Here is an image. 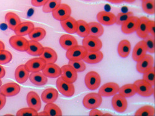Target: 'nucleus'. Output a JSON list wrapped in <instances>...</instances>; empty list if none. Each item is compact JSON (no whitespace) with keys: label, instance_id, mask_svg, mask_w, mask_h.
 <instances>
[{"label":"nucleus","instance_id":"dca6fc26","mask_svg":"<svg viewBox=\"0 0 155 116\" xmlns=\"http://www.w3.org/2000/svg\"><path fill=\"white\" fill-rule=\"evenodd\" d=\"M147 47L145 42L143 40L138 42L134 48L132 58L134 61H138L143 58L147 54Z\"/></svg>","mask_w":155,"mask_h":116},{"label":"nucleus","instance_id":"9b49d317","mask_svg":"<svg viewBox=\"0 0 155 116\" xmlns=\"http://www.w3.org/2000/svg\"><path fill=\"white\" fill-rule=\"evenodd\" d=\"M21 91L20 86L15 83H8L0 87V93L6 97L16 96Z\"/></svg>","mask_w":155,"mask_h":116},{"label":"nucleus","instance_id":"09e8293b","mask_svg":"<svg viewBox=\"0 0 155 116\" xmlns=\"http://www.w3.org/2000/svg\"><path fill=\"white\" fill-rule=\"evenodd\" d=\"M104 113H102L101 111L96 109H93L89 112V116H103Z\"/></svg>","mask_w":155,"mask_h":116},{"label":"nucleus","instance_id":"c85d7f7f","mask_svg":"<svg viewBox=\"0 0 155 116\" xmlns=\"http://www.w3.org/2000/svg\"><path fill=\"white\" fill-rule=\"evenodd\" d=\"M5 19L8 23L9 29L13 31H15L18 25L21 23V21L19 16L12 12H8L5 16Z\"/></svg>","mask_w":155,"mask_h":116},{"label":"nucleus","instance_id":"c756f323","mask_svg":"<svg viewBox=\"0 0 155 116\" xmlns=\"http://www.w3.org/2000/svg\"><path fill=\"white\" fill-rule=\"evenodd\" d=\"M44 47L38 42L34 41H29V47L26 52L32 56H40L44 50Z\"/></svg>","mask_w":155,"mask_h":116},{"label":"nucleus","instance_id":"412c9836","mask_svg":"<svg viewBox=\"0 0 155 116\" xmlns=\"http://www.w3.org/2000/svg\"><path fill=\"white\" fill-rule=\"evenodd\" d=\"M61 27L67 32L70 34L76 33L78 30V22L72 17L60 21Z\"/></svg>","mask_w":155,"mask_h":116},{"label":"nucleus","instance_id":"a211bd4d","mask_svg":"<svg viewBox=\"0 0 155 116\" xmlns=\"http://www.w3.org/2000/svg\"><path fill=\"white\" fill-rule=\"evenodd\" d=\"M42 73L48 78H55L60 76L61 74V68L54 63H47L45 67L43 69Z\"/></svg>","mask_w":155,"mask_h":116},{"label":"nucleus","instance_id":"f257e3e1","mask_svg":"<svg viewBox=\"0 0 155 116\" xmlns=\"http://www.w3.org/2000/svg\"><path fill=\"white\" fill-rule=\"evenodd\" d=\"M102 96L96 93H91L86 94L83 101V106L88 109L99 108L102 104Z\"/></svg>","mask_w":155,"mask_h":116},{"label":"nucleus","instance_id":"bb28decb","mask_svg":"<svg viewBox=\"0 0 155 116\" xmlns=\"http://www.w3.org/2000/svg\"><path fill=\"white\" fill-rule=\"evenodd\" d=\"M40 57L43 58L47 63H54L57 61L58 56L56 51L50 47H44Z\"/></svg>","mask_w":155,"mask_h":116},{"label":"nucleus","instance_id":"4468645a","mask_svg":"<svg viewBox=\"0 0 155 116\" xmlns=\"http://www.w3.org/2000/svg\"><path fill=\"white\" fill-rule=\"evenodd\" d=\"M139 22V18L136 16H132L128 18L122 24V31L125 34H130L135 32L137 29Z\"/></svg>","mask_w":155,"mask_h":116},{"label":"nucleus","instance_id":"49530a36","mask_svg":"<svg viewBox=\"0 0 155 116\" xmlns=\"http://www.w3.org/2000/svg\"><path fill=\"white\" fill-rule=\"evenodd\" d=\"M148 33L150 34V35H153L154 37L155 33H154V28H155V22L154 21H151L148 20Z\"/></svg>","mask_w":155,"mask_h":116},{"label":"nucleus","instance_id":"f3484780","mask_svg":"<svg viewBox=\"0 0 155 116\" xmlns=\"http://www.w3.org/2000/svg\"><path fill=\"white\" fill-rule=\"evenodd\" d=\"M97 19L101 24L105 25H111L116 22V16L112 12L108 11H101L97 15Z\"/></svg>","mask_w":155,"mask_h":116},{"label":"nucleus","instance_id":"ddd939ff","mask_svg":"<svg viewBox=\"0 0 155 116\" xmlns=\"http://www.w3.org/2000/svg\"><path fill=\"white\" fill-rule=\"evenodd\" d=\"M61 70V74L60 76L64 81L71 83H74L76 81L78 78L77 72L72 67L69 65H66L63 66Z\"/></svg>","mask_w":155,"mask_h":116},{"label":"nucleus","instance_id":"6ab92c4d","mask_svg":"<svg viewBox=\"0 0 155 116\" xmlns=\"http://www.w3.org/2000/svg\"><path fill=\"white\" fill-rule=\"evenodd\" d=\"M26 99L29 108H31L37 111H38L41 109V99L35 91H30L27 95Z\"/></svg>","mask_w":155,"mask_h":116},{"label":"nucleus","instance_id":"58836bf2","mask_svg":"<svg viewBox=\"0 0 155 116\" xmlns=\"http://www.w3.org/2000/svg\"><path fill=\"white\" fill-rule=\"evenodd\" d=\"M142 8L148 15L155 13V0H142Z\"/></svg>","mask_w":155,"mask_h":116},{"label":"nucleus","instance_id":"13d9d810","mask_svg":"<svg viewBox=\"0 0 155 116\" xmlns=\"http://www.w3.org/2000/svg\"><path fill=\"white\" fill-rule=\"evenodd\" d=\"M2 81L1 79H0V87L2 86Z\"/></svg>","mask_w":155,"mask_h":116},{"label":"nucleus","instance_id":"a878e982","mask_svg":"<svg viewBox=\"0 0 155 116\" xmlns=\"http://www.w3.org/2000/svg\"><path fill=\"white\" fill-rule=\"evenodd\" d=\"M148 20L149 19L145 16L139 18L138 25L136 32L138 36L141 38H144L149 34L147 25Z\"/></svg>","mask_w":155,"mask_h":116},{"label":"nucleus","instance_id":"423d86ee","mask_svg":"<svg viewBox=\"0 0 155 116\" xmlns=\"http://www.w3.org/2000/svg\"><path fill=\"white\" fill-rule=\"evenodd\" d=\"M9 42L12 48L19 51H26L29 47V41L23 36H12Z\"/></svg>","mask_w":155,"mask_h":116},{"label":"nucleus","instance_id":"8fccbe9b","mask_svg":"<svg viewBox=\"0 0 155 116\" xmlns=\"http://www.w3.org/2000/svg\"><path fill=\"white\" fill-rule=\"evenodd\" d=\"M6 103V97L0 93V110H2Z\"/></svg>","mask_w":155,"mask_h":116},{"label":"nucleus","instance_id":"3c124183","mask_svg":"<svg viewBox=\"0 0 155 116\" xmlns=\"http://www.w3.org/2000/svg\"><path fill=\"white\" fill-rule=\"evenodd\" d=\"M6 75V71L3 66L0 65V79L3 78Z\"/></svg>","mask_w":155,"mask_h":116},{"label":"nucleus","instance_id":"4c0bfd02","mask_svg":"<svg viewBox=\"0 0 155 116\" xmlns=\"http://www.w3.org/2000/svg\"><path fill=\"white\" fill-rule=\"evenodd\" d=\"M155 109L151 106H144L138 109L135 113V116H153Z\"/></svg>","mask_w":155,"mask_h":116},{"label":"nucleus","instance_id":"72a5a7b5","mask_svg":"<svg viewBox=\"0 0 155 116\" xmlns=\"http://www.w3.org/2000/svg\"><path fill=\"white\" fill-rule=\"evenodd\" d=\"M46 35V31L42 28H35L29 34L30 39L34 41H41L43 40Z\"/></svg>","mask_w":155,"mask_h":116},{"label":"nucleus","instance_id":"5fc2aeb1","mask_svg":"<svg viewBox=\"0 0 155 116\" xmlns=\"http://www.w3.org/2000/svg\"><path fill=\"white\" fill-rule=\"evenodd\" d=\"M5 45L4 44V43L0 41V50H5Z\"/></svg>","mask_w":155,"mask_h":116},{"label":"nucleus","instance_id":"aec40b11","mask_svg":"<svg viewBox=\"0 0 155 116\" xmlns=\"http://www.w3.org/2000/svg\"><path fill=\"white\" fill-rule=\"evenodd\" d=\"M35 28L34 24L30 21L21 22L15 29V32L16 35L19 36H24L29 35Z\"/></svg>","mask_w":155,"mask_h":116},{"label":"nucleus","instance_id":"a19ab883","mask_svg":"<svg viewBox=\"0 0 155 116\" xmlns=\"http://www.w3.org/2000/svg\"><path fill=\"white\" fill-rule=\"evenodd\" d=\"M143 41L145 42L147 51L150 54H154L155 52V39L154 37L151 35H148L143 38Z\"/></svg>","mask_w":155,"mask_h":116},{"label":"nucleus","instance_id":"cd10ccee","mask_svg":"<svg viewBox=\"0 0 155 116\" xmlns=\"http://www.w3.org/2000/svg\"><path fill=\"white\" fill-rule=\"evenodd\" d=\"M29 79L31 83L36 86L45 85L48 81L47 77L41 71L31 73L29 75Z\"/></svg>","mask_w":155,"mask_h":116},{"label":"nucleus","instance_id":"4be33fe9","mask_svg":"<svg viewBox=\"0 0 155 116\" xmlns=\"http://www.w3.org/2000/svg\"><path fill=\"white\" fill-rule=\"evenodd\" d=\"M29 71L25 67V65H21L15 70V76L16 81L20 84L26 82L29 78Z\"/></svg>","mask_w":155,"mask_h":116},{"label":"nucleus","instance_id":"de8ad7c7","mask_svg":"<svg viewBox=\"0 0 155 116\" xmlns=\"http://www.w3.org/2000/svg\"><path fill=\"white\" fill-rule=\"evenodd\" d=\"M48 0H31V3L34 6L40 7L44 6Z\"/></svg>","mask_w":155,"mask_h":116},{"label":"nucleus","instance_id":"f704fd0d","mask_svg":"<svg viewBox=\"0 0 155 116\" xmlns=\"http://www.w3.org/2000/svg\"><path fill=\"white\" fill-rule=\"evenodd\" d=\"M78 30H77V34L80 35L81 37H86L89 35V25L86 21L83 20H78Z\"/></svg>","mask_w":155,"mask_h":116},{"label":"nucleus","instance_id":"5701e85b","mask_svg":"<svg viewBox=\"0 0 155 116\" xmlns=\"http://www.w3.org/2000/svg\"><path fill=\"white\" fill-rule=\"evenodd\" d=\"M59 42L61 47L67 50L78 45V41L76 38L70 34H64L61 35L60 38Z\"/></svg>","mask_w":155,"mask_h":116},{"label":"nucleus","instance_id":"bf43d9fd","mask_svg":"<svg viewBox=\"0 0 155 116\" xmlns=\"http://www.w3.org/2000/svg\"><path fill=\"white\" fill-rule=\"evenodd\" d=\"M87 1H89V0H87Z\"/></svg>","mask_w":155,"mask_h":116},{"label":"nucleus","instance_id":"603ef678","mask_svg":"<svg viewBox=\"0 0 155 116\" xmlns=\"http://www.w3.org/2000/svg\"><path fill=\"white\" fill-rule=\"evenodd\" d=\"M106 1L114 4H119L123 2V0H106Z\"/></svg>","mask_w":155,"mask_h":116},{"label":"nucleus","instance_id":"7ed1b4c3","mask_svg":"<svg viewBox=\"0 0 155 116\" xmlns=\"http://www.w3.org/2000/svg\"><path fill=\"white\" fill-rule=\"evenodd\" d=\"M83 46L87 51H96L101 49L102 43L99 37L89 35L83 38Z\"/></svg>","mask_w":155,"mask_h":116},{"label":"nucleus","instance_id":"9d476101","mask_svg":"<svg viewBox=\"0 0 155 116\" xmlns=\"http://www.w3.org/2000/svg\"><path fill=\"white\" fill-rule=\"evenodd\" d=\"M119 86L117 83L110 82L102 85L99 89V94L102 97H109L117 94L119 91Z\"/></svg>","mask_w":155,"mask_h":116},{"label":"nucleus","instance_id":"37998d69","mask_svg":"<svg viewBox=\"0 0 155 116\" xmlns=\"http://www.w3.org/2000/svg\"><path fill=\"white\" fill-rule=\"evenodd\" d=\"M12 58V56L10 51L6 50H0V65H5L9 63Z\"/></svg>","mask_w":155,"mask_h":116},{"label":"nucleus","instance_id":"4d7b16f0","mask_svg":"<svg viewBox=\"0 0 155 116\" xmlns=\"http://www.w3.org/2000/svg\"><path fill=\"white\" fill-rule=\"evenodd\" d=\"M106 115H107V116H112V115L110 114H109V113H106V114H103V116H106Z\"/></svg>","mask_w":155,"mask_h":116},{"label":"nucleus","instance_id":"2f4dec72","mask_svg":"<svg viewBox=\"0 0 155 116\" xmlns=\"http://www.w3.org/2000/svg\"><path fill=\"white\" fill-rule=\"evenodd\" d=\"M131 50L130 42L128 40L124 39L121 41L118 45V54L122 58L127 57L130 54Z\"/></svg>","mask_w":155,"mask_h":116},{"label":"nucleus","instance_id":"ea45409f","mask_svg":"<svg viewBox=\"0 0 155 116\" xmlns=\"http://www.w3.org/2000/svg\"><path fill=\"white\" fill-rule=\"evenodd\" d=\"M68 65L72 67L77 73L83 72L86 70V66L83 60L71 61L69 60Z\"/></svg>","mask_w":155,"mask_h":116},{"label":"nucleus","instance_id":"c03bdc74","mask_svg":"<svg viewBox=\"0 0 155 116\" xmlns=\"http://www.w3.org/2000/svg\"><path fill=\"white\" fill-rule=\"evenodd\" d=\"M17 116H37L38 115V111L31 108H25L19 109L17 113Z\"/></svg>","mask_w":155,"mask_h":116},{"label":"nucleus","instance_id":"393cba45","mask_svg":"<svg viewBox=\"0 0 155 116\" xmlns=\"http://www.w3.org/2000/svg\"><path fill=\"white\" fill-rule=\"evenodd\" d=\"M103 57H104V55L101 50L87 51L83 60L89 64H96L101 62L102 60Z\"/></svg>","mask_w":155,"mask_h":116},{"label":"nucleus","instance_id":"b1692460","mask_svg":"<svg viewBox=\"0 0 155 116\" xmlns=\"http://www.w3.org/2000/svg\"><path fill=\"white\" fill-rule=\"evenodd\" d=\"M58 98V92L57 89L50 88L45 89L42 93L41 99L46 104L55 102Z\"/></svg>","mask_w":155,"mask_h":116},{"label":"nucleus","instance_id":"6e6d98bb","mask_svg":"<svg viewBox=\"0 0 155 116\" xmlns=\"http://www.w3.org/2000/svg\"><path fill=\"white\" fill-rule=\"evenodd\" d=\"M135 1V0H123V2H127V3H133Z\"/></svg>","mask_w":155,"mask_h":116},{"label":"nucleus","instance_id":"79ce46f5","mask_svg":"<svg viewBox=\"0 0 155 116\" xmlns=\"http://www.w3.org/2000/svg\"><path fill=\"white\" fill-rule=\"evenodd\" d=\"M143 80L150 83L152 86L155 85V68L152 67L150 70L143 73Z\"/></svg>","mask_w":155,"mask_h":116},{"label":"nucleus","instance_id":"7c9ffc66","mask_svg":"<svg viewBox=\"0 0 155 116\" xmlns=\"http://www.w3.org/2000/svg\"><path fill=\"white\" fill-rule=\"evenodd\" d=\"M118 92L125 98H130L137 94V88L134 84H127L119 88Z\"/></svg>","mask_w":155,"mask_h":116},{"label":"nucleus","instance_id":"1a4fd4ad","mask_svg":"<svg viewBox=\"0 0 155 116\" xmlns=\"http://www.w3.org/2000/svg\"><path fill=\"white\" fill-rule=\"evenodd\" d=\"M47 63L41 57L34 58L29 60L25 64V67L31 73L41 71L45 67Z\"/></svg>","mask_w":155,"mask_h":116},{"label":"nucleus","instance_id":"c9c22d12","mask_svg":"<svg viewBox=\"0 0 155 116\" xmlns=\"http://www.w3.org/2000/svg\"><path fill=\"white\" fill-rule=\"evenodd\" d=\"M44 111L47 112L49 116H61L62 112L60 108L54 102L47 103L44 108Z\"/></svg>","mask_w":155,"mask_h":116},{"label":"nucleus","instance_id":"39448f33","mask_svg":"<svg viewBox=\"0 0 155 116\" xmlns=\"http://www.w3.org/2000/svg\"><path fill=\"white\" fill-rule=\"evenodd\" d=\"M87 51L83 45H76L67 50L66 57L69 60L75 61L83 60Z\"/></svg>","mask_w":155,"mask_h":116},{"label":"nucleus","instance_id":"20e7f679","mask_svg":"<svg viewBox=\"0 0 155 116\" xmlns=\"http://www.w3.org/2000/svg\"><path fill=\"white\" fill-rule=\"evenodd\" d=\"M137 88V93L143 97H149L154 93L153 86L144 80H138L134 83Z\"/></svg>","mask_w":155,"mask_h":116},{"label":"nucleus","instance_id":"0eeeda50","mask_svg":"<svg viewBox=\"0 0 155 116\" xmlns=\"http://www.w3.org/2000/svg\"><path fill=\"white\" fill-rule=\"evenodd\" d=\"M84 82L86 87L89 89H97L99 87L101 83V76L96 71H89L86 75Z\"/></svg>","mask_w":155,"mask_h":116},{"label":"nucleus","instance_id":"f03ea898","mask_svg":"<svg viewBox=\"0 0 155 116\" xmlns=\"http://www.w3.org/2000/svg\"><path fill=\"white\" fill-rule=\"evenodd\" d=\"M56 85L58 91L63 96L66 97H71L74 95L75 89L73 83L64 81L61 78V76L58 77Z\"/></svg>","mask_w":155,"mask_h":116},{"label":"nucleus","instance_id":"473e14b6","mask_svg":"<svg viewBox=\"0 0 155 116\" xmlns=\"http://www.w3.org/2000/svg\"><path fill=\"white\" fill-rule=\"evenodd\" d=\"M89 35L99 37L104 34V28L101 24L96 22H91L88 24Z\"/></svg>","mask_w":155,"mask_h":116},{"label":"nucleus","instance_id":"6e6552de","mask_svg":"<svg viewBox=\"0 0 155 116\" xmlns=\"http://www.w3.org/2000/svg\"><path fill=\"white\" fill-rule=\"evenodd\" d=\"M71 9L67 4H60L59 6L52 12L53 17L57 21H61L71 16Z\"/></svg>","mask_w":155,"mask_h":116},{"label":"nucleus","instance_id":"f8f14e48","mask_svg":"<svg viewBox=\"0 0 155 116\" xmlns=\"http://www.w3.org/2000/svg\"><path fill=\"white\" fill-rule=\"evenodd\" d=\"M137 62V71L140 73H144L153 67L154 59L151 55L146 54L143 58Z\"/></svg>","mask_w":155,"mask_h":116},{"label":"nucleus","instance_id":"864d4df0","mask_svg":"<svg viewBox=\"0 0 155 116\" xmlns=\"http://www.w3.org/2000/svg\"><path fill=\"white\" fill-rule=\"evenodd\" d=\"M38 115H39V116H49L48 113L47 112H45V111H44L43 112H41L39 113H38Z\"/></svg>","mask_w":155,"mask_h":116},{"label":"nucleus","instance_id":"a18cd8bd","mask_svg":"<svg viewBox=\"0 0 155 116\" xmlns=\"http://www.w3.org/2000/svg\"><path fill=\"white\" fill-rule=\"evenodd\" d=\"M134 16L132 12H120L116 16V22L115 23L117 25H122L124 22H125L128 18Z\"/></svg>","mask_w":155,"mask_h":116},{"label":"nucleus","instance_id":"e433bc0d","mask_svg":"<svg viewBox=\"0 0 155 116\" xmlns=\"http://www.w3.org/2000/svg\"><path fill=\"white\" fill-rule=\"evenodd\" d=\"M61 0H48L47 2L43 6V12L45 13L52 12L61 4Z\"/></svg>","mask_w":155,"mask_h":116},{"label":"nucleus","instance_id":"2eb2a0df","mask_svg":"<svg viewBox=\"0 0 155 116\" xmlns=\"http://www.w3.org/2000/svg\"><path fill=\"white\" fill-rule=\"evenodd\" d=\"M112 105L113 108L118 112L122 113L125 112L127 108L128 102L126 98L120 94L114 95L112 99Z\"/></svg>","mask_w":155,"mask_h":116}]
</instances>
